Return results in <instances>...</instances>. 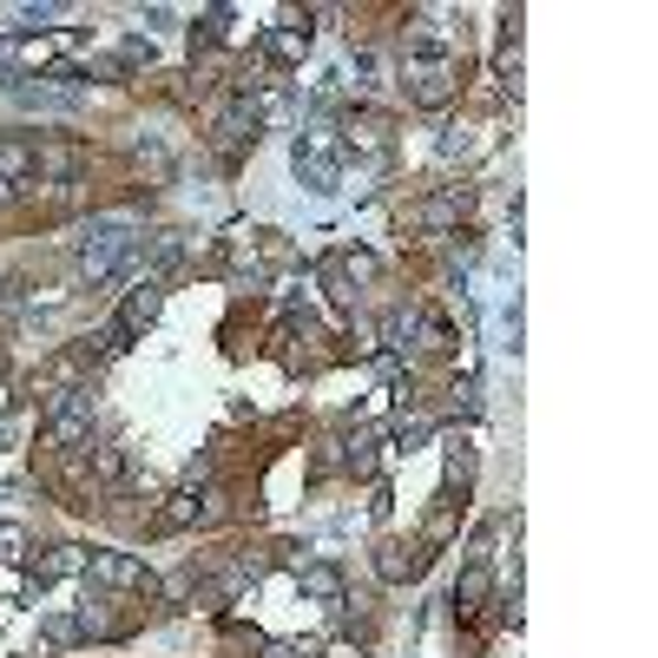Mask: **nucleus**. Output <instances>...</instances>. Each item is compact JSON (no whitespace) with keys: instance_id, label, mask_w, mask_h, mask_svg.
<instances>
[{"instance_id":"obj_5","label":"nucleus","mask_w":658,"mask_h":658,"mask_svg":"<svg viewBox=\"0 0 658 658\" xmlns=\"http://www.w3.org/2000/svg\"><path fill=\"white\" fill-rule=\"evenodd\" d=\"M86 573H92V580H112V587H145V567L125 560V554H86Z\"/></svg>"},{"instance_id":"obj_2","label":"nucleus","mask_w":658,"mask_h":658,"mask_svg":"<svg viewBox=\"0 0 658 658\" xmlns=\"http://www.w3.org/2000/svg\"><path fill=\"white\" fill-rule=\"evenodd\" d=\"M297 171H303L316 191H330V185L343 178V132H336L330 119H310V132L297 138Z\"/></svg>"},{"instance_id":"obj_9","label":"nucleus","mask_w":658,"mask_h":658,"mask_svg":"<svg viewBox=\"0 0 658 658\" xmlns=\"http://www.w3.org/2000/svg\"><path fill=\"white\" fill-rule=\"evenodd\" d=\"M20 547H26V534H20V527H0V560H20Z\"/></svg>"},{"instance_id":"obj_7","label":"nucleus","mask_w":658,"mask_h":658,"mask_svg":"<svg viewBox=\"0 0 658 658\" xmlns=\"http://www.w3.org/2000/svg\"><path fill=\"white\" fill-rule=\"evenodd\" d=\"M198 514H204V508H198V501H191V494H178V501H171V508H165V514H158V527H191V521H198Z\"/></svg>"},{"instance_id":"obj_8","label":"nucleus","mask_w":658,"mask_h":658,"mask_svg":"<svg viewBox=\"0 0 658 658\" xmlns=\"http://www.w3.org/2000/svg\"><path fill=\"white\" fill-rule=\"evenodd\" d=\"M303 587H310V593H323V600H330V593H336V573H330V567H310V573H303Z\"/></svg>"},{"instance_id":"obj_3","label":"nucleus","mask_w":658,"mask_h":658,"mask_svg":"<svg viewBox=\"0 0 658 658\" xmlns=\"http://www.w3.org/2000/svg\"><path fill=\"white\" fill-rule=\"evenodd\" d=\"M158 303H165V297H158V283H152V277H145V283H132V297H125L119 323L105 330V349H125V336H132V330H145V323L158 316Z\"/></svg>"},{"instance_id":"obj_6","label":"nucleus","mask_w":658,"mask_h":658,"mask_svg":"<svg viewBox=\"0 0 658 658\" xmlns=\"http://www.w3.org/2000/svg\"><path fill=\"white\" fill-rule=\"evenodd\" d=\"M303 40H310L303 26H277V33H264V53L270 59H303Z\"/></svg>"},{"instance_id":"obj_1","label":"nucleus","mask_w":658,"mask_h":658,"mask_svg":"<svg viewBox=\"0 0 658 658\" xmlns=\"http://www.w3.org/2000/svg\"><path fill=\"white\" fill-rule=\"evenodd\" d=\"M138 231H132V218H105V224H92V237L79 244V270L99 283V277H112L119 264H138Z\"/></svg>"},{"instance_id":"obj_4","label":"nucleus","mask_w":658,"mask_h":658,"mask_svg":"<svg viewBox=\"0 0 658 658\" xmlns=\"http://www.w3.org/2000/svg\"><path fill=\"white\" fill-rule=\"evenodd\" d=\"M26 573L46 587V580H73V573H86V554L79 547H46V554H33L26 560Z\"/></svg>"}]
</instances>
